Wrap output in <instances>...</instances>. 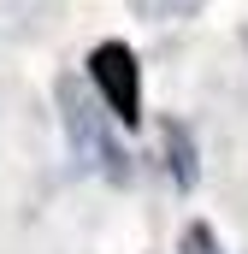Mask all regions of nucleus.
Here are the masks:
<instances>
[{"instance_id":"nucleus-1","label":"nucleus","mask_w":248,"mask_h":254,"mask_svg":"<svg viewBox=\"0 0 248 254\" xmlns=\"http://www.w3.org/2000/svg\"><path fill=\"white\" fill-rule=\"evenodd\" d=\"M60 113H65V136H71L77 160H83L89 172H101V178L124 184V178H130V166H124V148L113 142L107 119L95 113V101L83 95V83H77V77H60Z\"/></svg>"},{"instance_id":"nucleus-2","label":"nucleus","mask_w":248,"mask_h":254,"mask_svg":"<svg viewBox=\"0 0 248 254\" xmlns=\"http://www.w3.org/2000/svg\"><path fill=\"white\" fill-rule=\"evenodd\" d=\"M89 77H95V89L107 95L113 119H124V125L142 119V77H136V54H130L124 42H101V48L89 54Z\"/></svg>"},{"instance_id":"nucleus-3","label":"nucleus","mask_w":248,"mask_h":254,"mask_svg":"<svg viewBox=\"0 0 248 254\" xmlns=\"http://www.w3.org/2000/svg\"><path fill=\"white\" fill-rule=\"evenodd\" d=\"M166 148H172V178H178V184H195V160H189V136L178 125H166Z\"/></svg>"},{"instance_id":"nucleus-4","label":"nucleus","mask_w":248,"mask_h":254,"mask_svg":"<svg viewBox=\"0 0 248 254\" xmlns=\"http://www.w3.org/2000/svg\"><path fill=\"white\" fill-rule=\"evenodd\" d=\"M201 0H130V12L136 18H184V12H195Z\"/></svg>"},{"instance_id":"nucleus-5","label":"nucleus","mask_w":248,"mask_h":254,"mask_svg":"<svg viewBox=\"0 0 248 254\" xmlns=\"http://www.w3.org/2000/svg\"><path fill=\"white\" fill-rule=\"evenodd\" d=\"M189 249H195V254H213V237H207V231L195 225V231H189Z\"/></svg>"}]
</instances>
